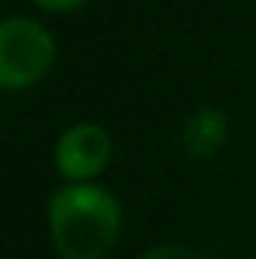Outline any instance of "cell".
I'll return each mask as SVG.
<instances>
[{"mask_svg": "<svg viewBox=\"0 0 256 259\" xmlns=\"http://www.w3.org/2000/svg\"><path fill=\"white\" fill-rule=\"evenodd\" d=\"M53 248L61 259H105L121 232V207L94 182H66L47 204Z\"/></svg>", "mask_w": 256, "mask_h": 259, "instance_id": "obj_1", "label": "cell"}, {"mask_svg": "<svg viewBox=\"0 0 256 259\" xmlns=\"http://www.w3.org/2000/svg\"><path fill=\"white\" fill-rule=\"evenodd\" d=\"M56 61V39L28 17L0 20V89L22 91L39 83Z\"/></svg>", "mask_w": 256, "mask_h": 259, "instance_id": "obj_2", "label": "cell"}, {"mask_svg": "<svg viewBox=\"0 0 256 259\" xmlns=\"http://www.w3.org/2000/svg\"><path fill=\"white\" fill-rule=\"evenodd\" d=\"M113 141L108 130L94 121H80L61 133L56 144V168L66 182H91L108 168Z\"/></svg>", "mask_w": 256, "mask_h": 259, "instance_id": "obj_3", "label": "cell"}, {"mask_svg": "<svg viewBox=\"0 0 256 259\" xmlns=\"http://www.w3.org/2000/svg\"><path fill=\"white\" fill-rule=\"evenodd\" d=\"M229 135V116L218 108H201L185 121L182 130V146L187 157L210 160L223 146Z\"/></svg>", "mask_w": 256, "mask_h": 259, "instance_id": "obj_4", "label": "cell"}, {"mask_svg": "<svg viewBox=\"0 0 256 259\" xmlns=\"http://www.w3.org/2000/svg\"><path fill=\"white\" fill-rule=\"evenodd\" d=\"M141 259H207L204 254L185 245H160V248H151L149 254H143Z\"/></svg>", "mask_w": 256, "mask_h": 259, "instance_id": "obj_5", "label": "cell"}, {"mask_svg": "<svg viewBox=\"0 0 256 259\" xmlns=\"http://www.w3.org/2000/svg\"><path fill=\"white\" fill-rule=\"evenodd\" d=\"M33 6H39L41 11H72L77 6H83L85 0H30Z\"/></svg>", "mask_w": 256, "mask_h": 259, "instance_id": "obj_6", "label": "cell"}]
</instances>
